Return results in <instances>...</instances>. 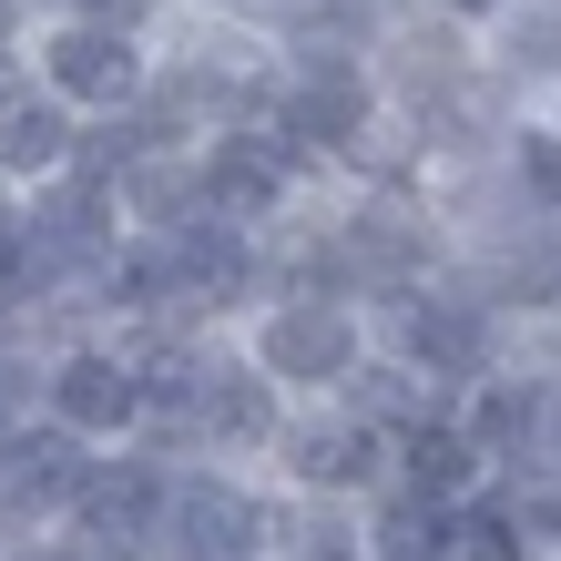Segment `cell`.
<instances>
[{"label":"cell","instance_id":"cell-14","mask_svg":"<svg viewBox=\"0 0 561 561\" xmlns=\"http://www.w3.org/2000/svg\"><path fill=\"white\" fill-rule=\"evenodd\" d=\"M0 11H11V0H0Z\"/></svg>","mask_w":561,"mask_h":561},{"label":"cell","instance_id":"cell-4","mask_svg":"<svg viewBox=\"0 0 561 561\" xmlns=\"http://www.w3.org/2000/svg\"><path fill=\"white\" fill-rule=\"evenodd\" d=\"M286 490L236 459H174V501H163V561H266L276 551Z\"/></svg>","mask_w":561,"mask_h":561},{"label":"cell","instance_id":"cell-6","mask_svg":"<svg viewBox=\"0 0 561 561\" xmlns=\"http://www.w3.org/2000/svg\"><path fill=\"white\" fill-rule=\"evenodd\" d=\"M266 480L296 490V501H378L388 490V428L357 399H296L276 428Z\"/></svg>","mask_w":561,"mask_h":561},{"label":"cell","instance_id":"cell-11","mask_svg":"<svg viewBox=\"0 0 561 561\" xmlns=\"http://www.w3.org/2000/svg\"><path fill=\"white\" fill-rule=\"evenodd\" d=\"M266 561H378V531H368V501H296L276 511V551Z\"/></svg>","mask_w":561,"mask_h":561},{"label":"cell","instance_id":"cell-2","mask_svg":"<svg viewBox=\"0 0 561 561\" xmlns=\"http://www.w3.org/2000/svg\"><path fill=\"white\" fill-rule=\"evenodd\" d=\"M245 357L266 368L286 399H347V378L378 357V317L357 296H317V286H276L266 307L236 317Z\"/></svg>","mask_w":561,"mask_h":561},{"label":"cell","instance_id":"cell-1","mask_svg":"<svg viewBox=\"0 0 561 561\" xmlns=\"http://www.w3.org/2000/svg\"><path fill=\"white\" fill-rule=\"evenodd\" d=\"M520 337H531V327H520L501 296L459 266V255H449L439 276H419L409 296H388V307H378V347L399 357V368H419L439 399H459L470 378H490Z\"/></svg>","mask_w":561,"mask_h":561},{"label":"cell","instance_id":"cell-7","mask_svg":"<svg viewBox=\"0 0 561 561\" xmlns=\"http://www.w3.org/2000/svg\"><path fill=\"white\" fill-rule=\"evenodd\" d=\"M194 184H205V215L276 236V225L317 194V163L296 153L266 113H255V123H225V134H205V144H194Z\"/></svg>","mask_w":561,"mask_h":561},{"label":"cell","instance_id":"cell-13","mask_svg":"<svg viewBox=\"0 0 561 561\" xmlns=\"http://www.w3.org/2000/svg\"><path fill=\"white\" fill-rule=\"evenodd\" d=\"M0 439H11V419H0Z\"/></svg>","mask_w":561,"mask_h":561},{"label":"cell","instance_id":"cell-3","mask_svg":"<svg viewBox=\"0 0 561 561\" xmlns=\"http://www.w3.org/2000/svg\"><path fill=\"white\" fill-rule=\"evenodd\" d=\"M42 419H61V428H72V439H92V449L144 439V428H153V368H144V347L123 337V327H103V317L51 327Z\"/></svg>","mask_w":561,"mask_h":561},{"label":"cell","instance_id":"cell-15","mask_svg":"<svg viewBox=\"0 0 561 561\" xmlns=\"http://www.w3.org/2000/svg\"><path fill=\"white\" fill-rule=\"evenodd\" d=\"M551 337H561V327H551Z\"/></svg>","mask_w":561,"mask_h":561},{"label":"cell","instance_id":"cell-5","mask_svg":"<svg viewBox=\"0 0 561 561\" xmlns=\"http://www.w3.org/2000/svg\"><path fill=\"white\" fill-rule=\"evenodd\" d=\"M31 82H51L82 123H113V113H134L153 92V31L42 11V21H31Z\"/></svg>","mask_w":561,"mask_h":561},{"label":"cell","instance_id":"cell-10","mask_svg":"<svg viewBox=\"0 0 561 561\" xmlns=\"http://www.w3.org/2000/svg\"><path fill=\"white\" fill-rule=\"evenodd\" d=\"M480 72L490 92L520 113V103H561V0H501L480 21Z\"/></svg>","mask_w":561,"mask_h":561},{"label":"cell","instance_id":"cell-12","mask_svg":"<svg viewBox=\"0 0 561 561\" xmlns=\"http://www.w3.org/2000/svg\"><path fill=\"white\" fill-rule=\"evenodd\" d=\"M428 11H449V21H470V31H480L490 11H501V0H428Z\"/></svg>","mask_w":561,"mask_h":561},{"label":"cell","instance_id":"cell-8","mask_svg":"<svg viewBox=\"0 0 561 561\" xmlns=\"http://www.w3.org/2000/svg\"><path fill=\"white\" fill-rule=\"evenodd\" d=\"M92 439H72L61 419H21L11 439H0V551L21 541H61V520H72L82 480H92Z\"/></svg>","mask_w":561,"mask_h":561},{"label":"cell","instance_id":"cell-9","mask_svg":"<svg viewBox=\"0 0 561 561\" xmlns=\"http://www.w3.org/2000/svg\"><path fill=\"white\" fill-rule=\"evenodd\" d=\"M82 134H92V123L61 103L51 82L21 72L11 92H0V194H31V184L72 174V163H82Z\"/></svg>","mask_w":561,"mask_h":561}]
</instances>
